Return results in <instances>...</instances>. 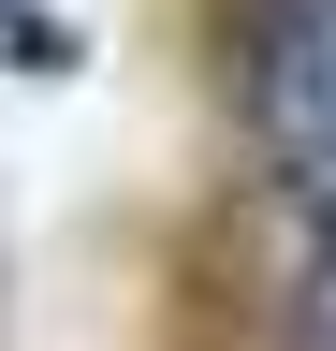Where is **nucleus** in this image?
I'll return each mask as SVG.
<instances>
[{"mask_svg": "<svg viewBox=\"0 0 336 351\" xmlns=\"http://www.w3.org/2000/svg\"><path fill=\"white\" fill-rule=\"evenodd\" d=\"M234 132L292 219H336V0H234Z\"/></svg>", "mask_w": 336, "mask_h": 351, "instance_id": "obj_1", "label": "nucleus"}, {"mask_svg": "<svg viewBox=\"0 0 336 351\" xmlns=\"http://www.w3.org/2000/svg\"><path fill=\"white\" fill-rule=\"evenodd\" d=\"M0 73H29V88L88 73V29H73V15H44V0H0Z\"/></svg>", "mask_w": 336, "mask_h": 351, "instance_id": "obj_3", "label": "nucleus"}, {"mask_svg": "<svg viewBox=\"0 0 336 351\" xmlns=\"http://www.w3.org/2000/svg\"><path fill=\"white\" fill-rule=\"evenodd\" d=\"M263 351H336V219H307L292 263L263 278Z\"/></svg>", "mask_w": 336, "mask_h": 351, "instance_id": "obj_2", "label": "nucleus"}]
</instances>
